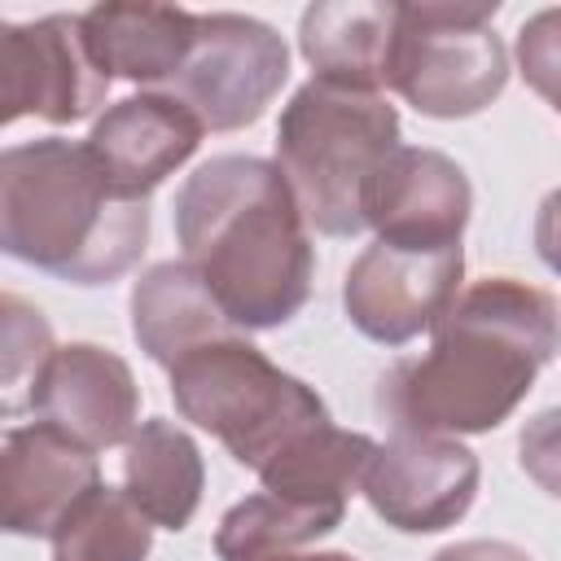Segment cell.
Wrapping results in <instances>:
<instances>
[{"instance_id": "6da1fadb", "label": "cell", "mask_w": 561, "mask_h": 561, "mask_svg": "<svg viewBox=\"0 0 561 561\" xmlns=\"http://www.w3.org/2000/svg\"><path fill=\"white\" fill-rule=\"evenodd\" d=\"M557 355V302L548 289L486 276L434 320V346L399 359L377 381V412L390 430L486 434L530 394Z\"/></svg>"}, {"instance_id": "7a4b0ae2", "label": "cell", "mask_w": 561, "mask_h": 561, "mask_svg": "<svg viewBox=\"0 0 561 561\" xmlns=\"http://www.w3.org/2000/svg\"><path fill=\"white\" fill-rule=\"evenodd\" d=\"M175 237L232 329L289 324L311 298L316 254L276 162L250 153L202 162L175 193Z\"/></svg>"}, {"instance_id": "3957f363", "label": "cell", "mask_w": 561, "mask_h": 561, "mask_svg": "<svg viewBox=\"0 0 561 561\" xmlns=\"http://www.w3.org/2000/svg\"><path fill=\"white\" fill-rule=\"evenodd\" d=\"M149 245L145 202L110 193L83 140L0 149V254L70 285L127 276Z\"/></svg>"}, {"instance_id": "277c9868", "label": "cell", "mask_w": 561, "mask_h": 561, "mask_svg": "<svg viewBox=\"0 0 561 561\" xmlns=\"http://www.w3.org/2000/svg\"><path fill=\"white\" fill-rule=\"evenodd\" d=\"M399 145V114L381 92L307 79L276 127V171L307 228L324 237L364 232V188Z\"/></svg>"}, {"instance_id": "5b68a950", "label": "cell", "mask_w": 561, "mask_h": 561, "mask_svg": "<svg viewBox=\"0 0 561 561\" xmlns=\"http://www.w3.org/2000/svg\"><path fill=\"white\" fill-rule=\"evenodd\" d=\"M171 399L184 421L215 434L228 456L254 473L298 434L329 425L324 399L237 333L175 359Z\"/></svg>"}, {"instance_id": "8992f818", "label": "cell", "mask_w": 561, "mask_h": 561, "mask_svg": "<svg viewBox=\"0 0 561 561\" xmlns=\"http://www.w3.org/2000/svg\"><path fill=\"white\" fill-rule=\"evenodd\" d=\"M491 18L495 4H399L386 88L425 118L482 114L508 83V53Z\"/></svg>"}, {"instance_id": "52a82bcc", "label": "cell", "mask_w": 561, "mask_h": 561, "mask_svg": "<svg viewBox=\"0 0 561 561\" xmlns=\"http://www.w3.org/2000/svg\"><path fill=\"white\" fill-rule=\"evenodd\" d=\"M285 79L289 48L267 22L245 13H197L188 57L158 92L175 96L202 123V131H237L272 105Z\"/></svg>"}, {"instance_id": "ba28073f", "label": "cell", "mask_w": 561, "mask_h": 561, "mask_svg": "<svg viewBox=\"0 0 561 561\" xmlns=\"http://www.w3.org/2000/svg\"><path fill=\"white\" fill-rule=\"evenodd\" d=\"M110 79L96 70L79 13L35 22H0V127L35 114L44 123H79L96 114Z\"/></svg>"}, {"instance_id": "9c48e42d", "label": "cell", "mask_w": 561, "mask_h": 561, "mask_svg": "<svg viewBox=\"0 0 561 561\" xmlns=\"http://www.w3.org/2000/svg\"><path fill=\"white\" fill-rule=\"evenodd\" d=\"M478 456L447 434L394 430L364 465V500L403 535H434L456 526L478 495Z\"/></svg>"}, {"instance_id": "30bf717a", "label": "cell", "mask_w": 561, "mask_h": 561, "mask_svg": "<svg viewBox=\"0 0 561 561\" xmlns=\"http://www.w3.org/2000/svg\"><path fill=\"white\" fill-rule=\"evenodd\" d=\"M465 276V250H399L373 241L342 280V307L351 324L381 342L403 346L416 333L434 329V320L451 307Z\"/></svg>"}, {"instance_id": "8fae6325", "label": "cell", "mask_w": 561, "mask_h": 561, "mask_svg": "<svg viewBox=\"0 0 561 561\" xmlns=\"http://www.w3.org/2000/svg\"><path fill=\"white\" fill-rule=\"evenodd\" d=\"M364 228L399 250H447L473 210V188L460 162L438 149L394 145L364 188Z\"/></svg>"}, {"instance_id": "7c38bea8", "label": "cell", "mask_w": 561, "mask_h": 561, "mask_svg": "<svg viewBox=\"0 0 561 561\" xmlns=\"http://www.w3.org/2000/svg\"><path fill=\"white\" fill-rule=\"evenodd\" d=\"M31 412L39 425L96 456L131 438L140 416V386L123 355L96 342H70L53 346L35 381Z\"/></svg>"}, {"instance_id": "4fadbf2b", "label": "cell", "mask_w": 561, "mask_h": 561, "mask_svg": "<svg viewBox=\"0 0 561 561\" xmlns=\"http://www.w3.org/2000/svg\"><path fill=\"white\" fill-rule=\"evenodd\" d=\"M83 145L114 197L145 202L175 167L197 153L202 123L167 92H136L110 105Z\"/></svg>"}, {"instance_id": "5bb4252c", "label": "cell", "mask_w": 561, "mask_h": 561, "mask_svg": "<svg viewBox=\"0 0 561 561\" xmlns=\"http://www.w3.org/2000/svg\"><path fill=\"white\" fill-rule=\"evenodd\" d=\"M101 482L96 456L48 425H22L0 438V535L39 539Z\"/></svg>"}, {"instance_id": "9a60e30c", "label": "cell", "mask_w": 561, "mask_h": 561, "mask_svg": "<svg viewBox=\"0 0 561 561\" xmlns=\"http://www.w3.org/2000/svg\"><path fill=\"white\" fill-rule=\"evenodd\" d=\"M79 26L105 79L158 92L180 75L197 35V13L175 4H96L79 13Z\"/></svg>"}, {"instance_id": "2e32d148", "label": "cell", "mask_w": 561, "mask_h": 561, "mask_svg": "<svg viewBox=\"0 0 561 561\" xmlns=\"http://www.w3.org/2000/svg\"><path fill=\"white\" fill-rule=\"evenodd\" d=\"M399 4L386 0H329L302 9L298 53L316 70L311 79H329L342 88L381 92L390 44H394Z\"/></svg>"}, {"instance_id": "e0dca14e", "label": "cell", "mask_w": 561, "mask_h": 561, "mask_svg": "<svg viewBox=\"0 0 561 561\" xmlns=\"http://www.w3.org/2000/svg\"><path fill=\"white\" fill-rule=\"evenodd\" d=\"M131 333L153 364L171 368L188 351L232 337L237 329L228 324L210 289L197 280V272L184 259H167L153 263L131 289Z\"/></svg>"}, {"instance_id": "ac0fdd59", "label": "cell", "mask_w": 561, "mask_h": 561, "mask_svg": "<svg viewBox=\"0 0 561 561\" xmlns=\"http://www.w3.org/2000/svg\"><path fill=\"white\" fill-rule=\"evenodd\" d=\"M202 451L175 421H145L131 430L123 456V495L149 526L184 530L202 504Z\"/></svg>"}, {"instance_id": "d6986e66", "label": "cell", "mask_w": 561, "mask_h": 561, "mask_svg": "<svg viewBox=\"0 0 561 561\" xmlns=\"http://www.w3.org/2000/svg\"><path fill=\"white\" fill-rule=\"evenodd\" d=\"M373 438L355 434V430H337L316 425L307 434H298L294 443H285L263 469V491L294 500V504H320V508H346V495L359 486L364 465L373 456Z\"/></svg>"}, {"instance_id": "ffe728a7", "label": "cell", "mask_w": 561, "mask_h": 561, "mask_svg": "<svg viewBox=\"0 0 561 561\" xmlns=\"http://www.w3.org/2000/svg\"><path fill=\"white\" fill-rule=\"evenodd\" d=\"M346 508H320V504H294L280 495H250L232 504L215 530V552L219 561H267L285 557L302 543H316L342 522Z\"/></svg>"}, {"instance_id": "44dd1931", "label": "cell", "mask_w": 561, "mask_h": 561, "mask_svg": "<svg viewBox=\"0 0 561 561\" xmlns=\"http://www.w3.org/2000/svg\"><path fill=\"white\" fill-rule=\"evenodd\" d=\"M48 539L53 561H149L153 526L123 491L96 482Z\"/></svg>"}, {"instance_id": "7402d4cb", "label": "cell", "mask_w": 561, "mask_h": 561, "mask_svg": "<svg viewBox=\"0 0 561 561\" xmlns=\"http://www.w3.org/2000/svg\"><path fill=\"white\" fill-rule=\"evenodd\" d=\"M53 346L48 316L35 302L0 289V425L31 412V394Z\"/></svg>"}, {"instance_id": "603a6c76", "label": "cell", "mask_w": 561, "mask_h": 561, "mask_svg": "<svg viewBox=\"0 0 561 561\" xmlns=\"http://www.w3.org/2000/svg\"><path fill=\"white\" fill-rule=\"evenodd\" d=\"M552 26H557V13H539L530 26H522V39H517V57H522V70L530 75V83L543 92V101H557V88H552V75H557V39H552Z\"/></svg>"}, {"instance_id": "cb8c5ba5", "label": "cell", "mask_w": 561, "mask_h": 561, "mask_svg": "<svg viewBox=\"0 0 561 561\" xmlns=\"http://www.w3.org/2000/svg\"><path fill=\"white\" fill-rule=\"evenodd\" d=\"M434 561H530V557L504 539H465V543H447Z\"/></svg>"}, {"instance_id": "d4e9b609", "label": "cell", "mask_w": 561, "mask_h": 561, "mask_svg": "<svg viewBox=\"0 0 561 561\" xmlns=\"http://www.w3.org/2000/svg\"><path fill=\"white\" fill-rule=\"evenodd\" d=\"M267 561H355L351 552H285V557H267Z\"/></svg>"}]
</instances>
